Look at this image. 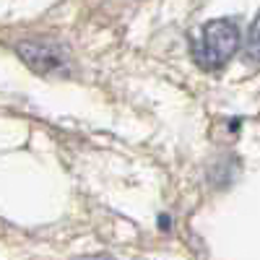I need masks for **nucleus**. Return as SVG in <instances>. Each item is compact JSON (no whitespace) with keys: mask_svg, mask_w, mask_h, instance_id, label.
Returning <instances> with one entry per match:
<instances>
[{"mask_svg":"<svg viewBox=\"0 0 260 260\" xmlns=\"http://www.w3.org/2000/svg\"><path fill=\"white\" fill-rule=\"evenodd\" d=\"M240 26L232 18H216L201 29L198 39H192V57L203 68H219L240 50Z\"/></svg>","mask_w":260,"mask_h":260,"instance_id":"nucleus-1","label":"nucleus"},{"mask_svg":"<svg viewBox=\"0 0 260 260\" xmlns=\"http://www.w3.org/2000/svg\"><path fill=\"white\" fill-rule=\"evenodd\" d=\"M16 52L39 76L55 73V71L65 68V62H68L65 50L60 45H55V42H50V39H26V42H18Z\"/></svg>","mask_w":260,"mask_h":260,"instance_id":"nucleus-2","label":"nucleus"},{"mask_svg":"<svg viewBox=\"0 0 260 260\" xmlns=\"http://www.w3.org/2000/svg\"><path fill=\"white\" fill-rule=\"evenodd\" d=\"M247 50H250V57L257 60V21L250 24V34H247Z\"/></svg>","mask_w":260,"mask_h":260,"instance_id":"nucleus-3","label":"nucleus"},{"mask_svg":"<svg viewBox=\"0 0 260 260\" xmlns=\"http://www.w3.org/2000/svg\"><path fill=\"white\" fill-rule=\"evenodd\" d=\"M78 260H112V257H107V255H99V257H94V255H91V257H78Z\"/></svg>","mask_w":260,"mask_h":260,"instance_id":"nucleus-4","label":"nucleus"}]
</instances>
